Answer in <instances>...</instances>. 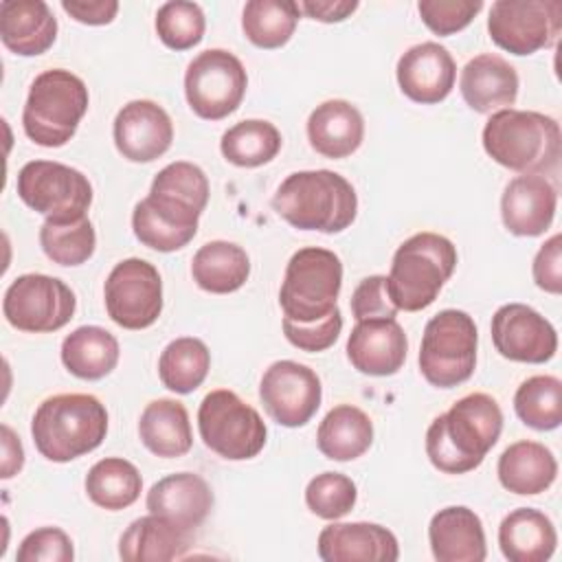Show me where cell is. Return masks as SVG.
Segmentation results:
<instances>
[{"label":"cell","instance_id":"obj_1","mask_svg":"<svg viewBox=\"0 0 562 562\" xmlns=\"http://www.w3.org/2000/svg\"><path fill=\"white\" fill-rule=\"evenodd\" d=\"M503 430V411L487 393H468L426 430V454L446 474L479 468Z\"/></svg>","mask_w":562,"mask_h":562},{"label":"cell","instance_id":"obj_2","mask_svg":"<svg viewBox=\"0 0 562 562\" xmlns=\"http://www.w3.org/2000/svg\"><path fill=\"white\" fill-rule=\"evenodd\" d=\"M272 209L299 231L340 233L358 213V195L351 182L329 169L290 173L272 195Z\"/></svg>","mask_w":562,"mask_h":562},{"label":"cell","instance_id":"obj_3","mask_svg":"<svg viewBox=\"0 0 562 562\" xmlns=\"http://www.w3.org/2000/svg\"><path fill=\"white\" fill-rule=\"evenodd\" d=\"M481 140L494 162L518 173L544 176L555 171L560 162V125L542 112L514 108L492 112Z\"/></svg>","mask_w":562,"mask_h":562},{"label":"cell","instance_id":"obj_4","mask_svg":"<svg viewBox=\"0 0 562 562\" xmlns=\"http://www.w3.org/2000/svg\"><path fill=\"white\" fill-rule=\"evenodd\" d=\"M108 432V411L90 393L46 397L33 415L31 437L37 452L53 463H68L99 448Z\"/></svg>","mask_w":562,"mask_h":562},{"label":"cell","instance_id":"obj_5","mask_svg":"<svg viewBox=\"0 0 562 562\" xmlns=\"http://www.w3.org/2000/svg\"><path fill=\"white\" fill-rule=\"evenodd\" d=\"M457 268L454 244L430 231L411 235L393 255L386 288L397 310L419 312L435 303Z\"/></svg>","mask_w":562,"mask_h":562},{"label":"cell","instance_id":"obj_6","mask_svg":"<svg viewBox=\"0 0 562 562\" xmlns=\"http://www.w3.org/2000/svg\"><path fill=\"white\" fill-rule=\"evenodd\" d=\"M88 88L81 77L64 68L40 72L22 110L24 134L42 147L66 145L88 112Z\"/></svg>","mask_w":562,"mask_h":562},{"label":"cell","instance_id":"obj_7","mask_svg":"<svg viewBox=\"0 0 562 562\" xmlns=\"http://www.w3.org/2000/svg\"><path fill=\"white\" fill-rule=\"evenodd\" d=\"M342 288V261L334 250L307 246L296 250L283 274L279 305L283 318L296 325H314L338 307Z\"/></svg>","mask_w":562,"mask_h":562},{"label":"cell","instance_id":"obj_8","mask_svg":"<svg viewBox=\"0 0 562 562\" xmlns=\"http://www.w3.org/2000/svg\"><path fill=\"white\" fill-rule=\"evenodd\" d=\"M476 345L474 318L463 310H441L424 327L417 356L422 375L437 389L463 384L474 373Z\"/></svg>","mask_w":562,"mask_h":562},{"label":"cell","instance_id":"obj_9","mask_svg":"<svg viewBox=\"0 0 562 562\" xmlns=\"http://www.w3.org/2000/svg\"><path fill=\"white\" fill-rule=\"evenodd\" d=\"M198 430L204 446L228 461L257 457L268 437L257 408L228 389H215L204 395L198 408Z\"/></svg>","mask_w":562,"mask_h":562},{"label":"cell","instance_id":"obj_10","mask_svg":"<svg viewBox=\"0 0 562 562\" xmlns=\"http://www.w3.org/2000/svg\"><path fill=\"white\" fill-rule=\"evenodd\" d=\"M20 200L53 222L83 217L92 204V184L79 169L55 160H31L18 171Z\"/></svg>","mask_w":562,"mask_h":562},{"label":"cell","instance_id":"obj_11","mask_svg":"<svg viewBox=\"0 0 562 562\" xmlns=\"http://www.w3.org/2000/svg\"><path fill=\"white\" fill-rule=\"evenodd\" d=\"M248 75L237 55L209 48L195 55L184 72V97L189 108L206 121L233 114L246 94Z\"/></svg>","mask_w":562,"mask_h":562},{"label":"cell","instance_id":"obj_12","mask_svg":"<svg viewBox=\"0 0 562 562\" xmlns=\"http://www.w3.org/2000/svg\"><path fill=\"white\" fill-rule=\"evenodd\" d=\"M75 292L61 279L40 272L13 279L2 299V314L7 323L29 334L61 329L75 316Z\"/></svg>","mask_w":562,"mask_h":562},{"label":"cell","instance_id":"obj_13","mask_svg":"<svg viewBox=\"0 0 562 562\" xmlns=\"http://www.w3.org/2000/svg\"><path fill=\"white\" fill-rule=\"evenodd\" d=\"M492 42L512 55H533L558 44L560 0H496L487 15Z\"/></svg>","mask_w":562,"mask_h":562},{"label":"cell","instance_id":"obj_14","mask_svg":"<svg viewBox=\"0 0 562 562\" xmlns=\"http://www.w3.org/2000/svg\"><path fill=\"white\" fill-rule=\"evenodd\" d=\"M108 316L123 329H145L162 312V279L154 263L130 257L119 261L103 285Z\"/></svg>","mask_w":562,"mask_h":562},{"label":"cell","instance_id":"obj_15","mask_svg":"<svg viewBox=\"0 0 562 562\" xmlns=\"http://www.w3.org/2000/svg\"><path fill=\"white\" fill-rule=\"evenodd\" d=\"M259 397L266 413L285 428L305 426L323 400L321 378L307 364L294 360L272 362L259 382Z\"/></svg>","mask_w":562,"mask_h":562},{"label":"cell","instance_id":"obj_16","mask_svg":"<svg viewBox=\"0 0 562 562\" xmlns=\"http://www.w3.org/2000/svg\"><path fill=\"white\" fill-rule=\"evenodd\" d=\"M490 329L496 351L514 362L542 364L558 351L555 327L525 303L501 305L492 316Z\"/></svg>","mask_w":562,"mask_h":562},{"label":"cell","instance_id":"obj_17","mask_svg":"<svg viewBox=\"0 0 562 562\" xmlns=\"http://www.w3.org/2000/svg\"><path fill=\"white\" fill-rule=\"evenodd\" d=\"M114 145L132 162L160 158L173 140V123L162 105L149 99L125 103L114 119Z\"/></svg>","mask_w":562,"mask_h":562},{"label":"cell","instance_id":"obj_18","mask_svg":"<svg viewBox=\"0 0 562 562\" xmlns=\"http://www.w3.org/2000/svg\"><path fill=\"white\" fill-rule=\"evenodd\" d=\"M395 75L400 90L411 101L432 105L452 92L457 64L446 46L437 42H422L402 53Z\"/></svg>","mask_w":562,"mask_h":562},{"label":"cell","instance_id":"obj_19","mask_svg":"<svg viewBox=\"0 0 562 562\" xmlns=\"http://www.w3.org/2000/svg\"><path fill=\"white\" fill-rule=\"evenodd\" d=\"M200 215V211L187 204L149 193L132 211V231L143 246L173 252L195 237Z\"/></svg>","mask_w":562,"mask_h":562},{"label":"cell","instance_id":"obj_20","mask_svg":"<svg viewBox=\"0 0 562 562\" xmlns=\"http://www.w3.org/2000/svg\"><path fill=\"white\" fill-rule=\"evenodd\" d=\"M558 206V189L540 173H520L505 184L501 195V217L516 237L542 235Z\"/></svg>","mask_w":562,"mask_h":562},{"label":"cell","instance_id":"obj_21","mask_svg":"<svg viewBox=\"0 0 562 562\" xmlns=\"http://www.w3.org/2000/svg\"><path fill=\"white\" fill-rule=\"evenodd\" d=\"M408 338L395 318L358 321L347 338V358L364 375L386 378L404 367Z\"/></svg>","mask_w":562,"mask_h":562},{"label":"cell","instance_id":"obj_22","mask_svg":"<svg viewBox=\"0 0 562 562\" xmlns=\"http://www.w3.org/2000/svg\"><path fill=\"white\" fill-rule=\"evenodd\" d=\"M318 555L325 562H395L400 544L393 531L378 522H336L318 533Z\"/></svg>","mask_w":562,"mask_h":562},{"label":"cell","instance_id":"obj_23","mask_svg":"<svg viewBox=\"0 0 562 562\" xmlns=\"http://www.w3.org/2000/svg\"><path fill=\"white\" fill-rule=\"evenodd\" d=\"M145 505L149 514L193 533V529L206 520L213 507V492L200 474L176 472L162 476L149 487Z\"/></svg>","mask_w":562,"mask_h":562},{"label":"cell","instance_id":"obj_24","mask_svg":"<svg viewBox=\"0 0 562 562\" xmlns=\"http://www.w3.org/2000/svg\"><path fill=\"white\" fill-rule=\"evenodd\" d=\"M459 88L470 110L479 114L498 112L516 103L518 72L501 55L481 53L463 66Z\"/></svg>","mask_w":562,"mask_h":562},{"label":"cell","instance_id":"obj_25","mask_svg":"<svg viewBox=\"0 0 562 562\" xmlns=\"http://www.w3.org/2000/svg\"><path fill=\"white\" fill-rule=\"evenodd\" d=\"M428 542L437 562H483L487 555L483 522L465 505L439 509L430 518Z\"/></svg>","mask_w":562,"mask_h":562},{"label":"cell","instance_id":"obj_26","mask_svg":"<svg viewBox=\"0 0 562 562\" xmlns=\"http://www.w3.org/2000/svg\"><path fill=\"white\" fill-rule=\"evenodd\" d=\"M57 37V20L44 0H2L0 40L22 57L46 53Z\"/></svg>","mask_w":562,"mask_h":562},{"label":"cell","instance_id":"obj_27","mask_svg":"<svg viewBox=\"0 0 562 562\" xmlns=\"http://www.w3.org/2000/svg\"><path fill=\"white\" fill-rule=\"evenodd\" d=\"M364 138V119L345 99H329L316 105L307 119V140L325 158L351 156Z\"/></svg>","mask_w":562,"mask_h":562},{"label":"cell","instance_id":"obj_28","mask_svg":"<svg viewBox=\"0 0 562 562\" xmlns=\"http://www.w3.org/2000/svg\"><path fill=\"white\" fill-rule=\"evenodd\" d=\"M191 547V533L160 516H140L119 538V558L125 562L180 560Z\"/></svg>","mask_w":562,"mask_h":562},{"label":"cell","instance_id":"obj_29","mask_svg":"<svg viewBox=\"0 0 562 562\" xmlns=\"http://www.w3.org/2000/svg\"><path fill=\"white\" fill-rule=\"evenodd\" d=\"M496 472L507 492L536 496L553 485L558 476V461L544 443L522 439L503 450Z\"/></svg>","mask_w":562,"mask_h":562},{"label":"cell","instance_id":"obj_30","mask_svg":"<svg viewBox=\"0 0 562 562\" xmlns=\"http://www.w3.org/2000/svg\"><path fill=\"white\" fill-rule=\"evenodd\" d=\"M555 544V527L540 509L518 507L501 520L498 547L509 562H544L553 555Z\"/></svg>","mask_w":562,"mask_h":562},{"label":"cell","instance_id":"obj_31","mask_svg":"<svg viewBox=\"0 0 562 562\" xmlns=\"http://www.w3.org/2000/svg\"><path fill=\"white\" fill-rule=\"evenodd\" d=\"M138 437L156 457L178 459L187 454L193 446V432L184 404L171 397L149 402L138 419Z\"/></svg>","mask_w":562,"mask_h":562},{"label":"cell","instance_id":"obj_32","mask_svg":"<svg viewBox=\"0 0 562 562\" xmlns=\"http://www.w3.org/2000/svg\"><path fill=\"white\" fill-rule=\"evenodd\" d=\"M371 443L373 422L353 404L334 406L316 430V446L331 461H353L362 457Z\"/></svg>","mask_w":562,"mask_h":562},{"label":"cell","instance_id":"obj_33","mask_svg":"<svg viewBox=\"0 0 562 562\" xmlns=\"http://www.w3.org/2000/svg\"><path fill=\"white\" fill-rule=\"evenodd\" d=\"M191 274L198 288L211 294H228L239 290L250 274L246 250L233 241L213 239L198 248L191 261Z\"/></svg>","mask_w":562,"mask_h":562},{"label":"cell","instance_id":"obj_34","mask_svg":"<svg viewBox=\"0 0 562 562\" xmlns=\"http://www.w3.org/2000/svg\"><path fill=\"white\" fill-rule=\"evenodd\" d=\"M121 356L114 334L99 325H81L61 342L64 367L81 380H101L114 371Z\"/></svg>","mask_w":562,"mask_h":562},{"label":"cell","instance_id":"obj_35","mask_svg":"<svg viewBox=\"0 0 562 562\" xmlns=\"http://www.w3.org/2000/svg\"><path fill=\"white\" fill-rule=\"evenodd\" d=\"M140 490L143 479L138 468L123 457H105L86 474L88 498L108 512H119L134 505Z\"/></svg>","mask_w":562,"mask_h":562},{"label":"cell","instance_id":"obj_36","mask_svg":"<svg viewBox=\"0 0 562 562\" xmlns=\"http://www.w3.org/2000/svg\"><path fill=\"white\" fill-rule=\"evenodd\" d=\"M299 18L294 0H250L241 11V31L259 48H281L294 35Z\"/></svg>","mask_w":562,"mask_h":562},{"label":"cell","instance_id":"obj_37","mask_svg":"<svg viewBox=\"0 0 562 562\" xmlns=\"http://www.w3.org/2000/svg\"><path fill=\"white\" fill-rule=\"evenodd\" d=\"M211 351L193 336L171 340L158 358V375L165 389L187 395L193 393L209 375Z\"/></svg>","mask_w":562,"mask_h":562},{"label":"cell","instance_id":"obj_38","mask_svg":"<svg viewBox=\"0 0 562 562\" xmlns=\"http://www.w3.org/2000/svg\"><path fill=\"white\" fill-rule=\"evenodd\" d=\"M222 156L235 167H261L281 149V132L263 119H246L222 134Z\"/></svg>","mask_w":562,"mask_h":562},{"label":"cell","instance_id":"obj_39","mask_svg":"<svg viewBox=\"0 0 562 562\" xmlns=\"http://www.w3.org/2000/svg\"><path fill=\"white\" fill-rule=\"evenodd\" d=\"M40 246L53 263L81 266L94 255L97 233L88 215L68 222L46 220L40 228Z\"/></svg>","mask_w":562,"mask_h":562},{"label":"cell","instance_id":"obj_40","mask_svg":"<svg viewBox=\"0 0 562 562\" xmlns=\"http://www.w3.org/2000/svg\"><path fill=\"white\" fill-rule=\"evenodd\" d=\"M514 411L533 430H553L562 424V382L555 375H531L514 395Z\"/></svg>","mask_w":562,"mask_h":562},{"label":"cell","instance_id":"obj_41","mask_svg":"<svg viewBox=\"0 0 562 562\" xmlns=\"http://www.w3.org/2000/svg\"><path fill=\"white\" fill-rule=\"evenodd\" d=\"M156 33L167 48L189 50L204 37L206 18L200 4L189 0H169L156 11Z\"/></svg>","mask_w":562,"mask_h":562},{"label":"cell","instance_id":"obj_42","mask_svg":"<svg viewBox=\"0 0 562 562\" xmlns=\"http://www.w3.org/2000/svg\"><path fill=\"white\" fill-rule=\"evenodd\" d=\"M149 193L176 200L202 213L209 204V178L198 165L176 160L156 173Z\"/></svg>","mask_w":562,"mask_h":562},{"label":"cell","instance_id":"obj_43","mask_svg":"<svg viewBox=\"0 0 562 562\" xmlns=\"http://www.w3.org/2000/svg\"><path fill=\"white\" fill-rule=\"evenodd\" d=\"M358 501L356 483L340 472L316 474L305 487L307 509L325 520H338L347 516Z\"/></svg>","mask_w":562,"mask_h":562},{"label":"cell","instance_id":"obj_44","mask_svg":"<svg viewBox=\"0 0 562 562\" xmlns=\"http://www.w3.org/2000/svg\"><path fill=\"white\" fill-rule=\"evenodd\" d=\"M483 9L481 0H419L422 22L435 35H452L463 31Z\"/></svg>","mask_w":562,"mask_h":562},{"label":"cell","instance_id":"obj_45","mask_svg":"<svg viewBox=\"0 0 562 562\" xmlns=\"http://www.w3.org/2000/svg\"><path fill=\"white\" fill-rule=\"evenodd\" d=\"M18 562H72L70 536L59 527H40L24 536L15 553Z\"/></svg>","mask_w":562,"mask_h":562},{"label":"cell","instance_id":"obj_46","mask_svg":"<svg viewBox=\"0 0 562 562\" xmlns=\"http://www.w3.org/2000/svg\"><path fill=\"white\" fill-rule=\"evenodd\" d=\"M351 314L356 321L395 318L397 307L391 301L384 274H371L358 283L351 294Z\"/></svg>","mask_w":562,"mask_h":562},{"label":"cell","instance_id":"obj_47","mask_svg":"<svg viewBox=\"0 0 562 562\" xmlns=\"http://www.w3.org/2000/svg\"><path fill=\"white\" fill-rule=\"evenodd\" d=\"M340 329H342V314L338 307L327 318L314 325H296L283 318V334L290 340V345L310 353L329 349L338 340Z\"/></svg>","mask_w":562,"mask_h":562},{"label":"cell","instance_id":"obj_48","mask_svg":"<svg viewBox=\"0 0 562 562\" xmlns=\"http://www.w3.org/2000/svg\"><path fill=\"white\" fill-rule=\"evenodd\" d=\"M531 274L540 290L549 294L562 292V235L560 233H555L540 246L531 263Z\"/></svg>","mask_w":562,"mask_h":562},{"label":"cell","instance_id":"obj_49","mask_svg":"<svg viewBox=\"0 0 562 562\" xmlns=\"http://www.w3.org/2000/svg\"><path fill=\"white\" fill-rule=\"evenodd\" d=\"M61 9L77 22L88 26H103L116 18V0H61Z\"/></svg>","mask_w":562,"mask_h":562},{"label":"cell","instance_id":"obj_50","mask_svg":"<svg viewBox=\"0 0 562 562\" xmlns=\"http://www.w3.org/2000/svg\"><path fill=\"white\" fill-rule=\"evenodd\" d=\"M299 9L312 20L331 24L347 20L358 9V0H303L299 2Z\"/></svg>","mask_w":562,"mask_h":562},{"label":"cell","instance_id":"obj_51","mask_svg":"<svg viewBox=\"0 0 562 562\" xmlns=\"http://www.w3.org/2000/svg\"><path fill=\"white\" fill-rule=\"evenodd\" d=\"M24 465V450L20 443V437H15V432L2 424V479H11L13 474H18Z\"/></svg>","mask_w":562,"mask_h":562}]
</instances>
